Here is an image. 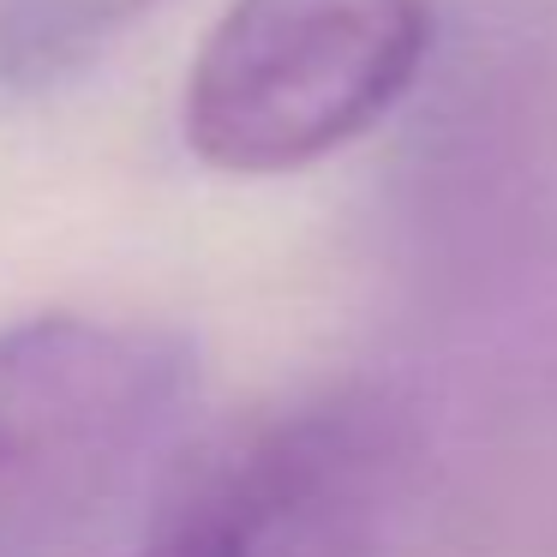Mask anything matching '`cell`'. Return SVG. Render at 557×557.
Returning <instances> with one entry per match:
<instances>
[{"label": "cell", "mask_w": 557, "mask_h": 557, "mask_svg": "<svg viewBox=\"0 0 557 557\" xmlns=\"http://www.w3.org/2000/svg\"><path fill=\"white\" fill-rule=\"evenodd\" d=\"M193 389L181 336L49 312L0 330V557L78 533L174 432Z\"/></svg>", "instance_id": "6da1fadb"}, {"label": "cell", "mask_w": 557, "mask_h": 557, "mask_svg": "<svg viewBox=\"0 0 557 557\" xmlns=\"http://www.w3.org/2000/svg\"><path fill=\"white\" fill-rule=\"evenodd\" d=\"M408 480L413 420L389 396H300L222 432L133 557H377Z\"/></svg>", "instance_id": "7a4b0ae2"}, {"label": "cell", "mask_w": 557, "mask_h": 557, "mask_svg": "<svg viewBox=\"0 0 557 557\" xmlns=\"http://www.w3.org/2000/svg\"><path fill=\"white\" fill-rule=\"evenodd\" d=\"M432 0H234L186 78V145L222 174H288L413 85Z\"/></svg>", "instance_id": "3957f363"}, {"label": "cell", "mask_w": 557, "mask_h": 557, "mask_svg": "<svg viewBox=\"0 0 557 557\" xmlns=\"http://www.w3.org/2000/svg\"><path fill=\"white\" fill-rule=\"evenodd\" d=\"M157 7L162 0H0V85H66Z\"/></svg>", "instance_id": "277c9868"}]
</instances>
